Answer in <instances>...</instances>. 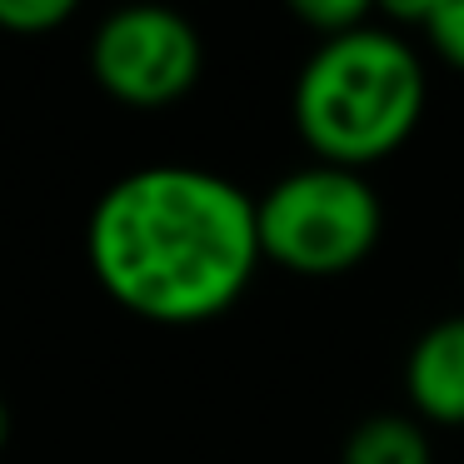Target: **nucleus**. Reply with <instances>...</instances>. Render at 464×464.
I'll return each mask as SVG.
<instances>
[{
    "mask_svg": "<svg viewBox=\"0 0 464 464\" xmlns=\"http://www.w3.org/2000/svg\"><path fill=\"white\" fill-rule=\"evenodd\" d=\"M424 121L420 51L390 25L320 41L295 75V130L320 165L364 170L394 155Z\"/></svg>",
    "mask_w": 464,
    "mask_h": 464,
    "instance_id": "obj_2",
    "label": "nucleus"
},
{
    "mask_svg": "<svg viewBox=\"0 0 464 464\" xmlns=\"http://www.w3.org/2000/svg\"><path fill=\"white\" fill-rule=\"evenodd\" d=\"M85 255L121 310L155 324L225 314L255 280V200L200 165H145L95 200Z\"/></svg>",
    "mask_w": 464,
    "mask_h": 464,
    "instance_id": "obj_1",
    "label": "nucleus"
},
{
    "mask_svg": "<svg viewBox=\"0 0 464 464\" xmlns=\"http://www.w3.org/2000/svg\"><path fill=\"white\" fill-rule=\"evenodd\" d=\"M290 11H295V21L310 25V31L320 35V41L350 35V31H360V25H370V21H374L364 0H295Z\"/></svg>",
    "mask_w": 464,
    "mask_h": 464,
    "instance_id": "obj_7",
    "label": "nucleus"
},
{
    "mask_svg": "<svg viewBox=\"0 0 464 464\" xmlns=\"http://www.w3.org/2000/svg\"><path fill=\"white\" fill-rule=\"evenodd\" d=\"M420 31H424V41L440 51L444 65L464 71V0H430Z\"/></svg>",
    "mask_w": 464,
    "mask_h": 464,
    "instance_id": "obj_8",
    "label": "nucleus"
},
{
    "mask_svg": "<svg viewBox=\"0 0 464 464\" xmlns=\"http://www.w3.org/2000/svg\"><path fill=\"white\" fill-rule=\"evenodd\" d=\"M200 35L180 11L165 5H125L95 31L91 71L105 95L125 105H170L200 81Z\"/></svg>",
    "mask_w": 464,
    "mask_h": 464,
    "instance_id": "obj_4",
    "label": "nucleus"
},
{
    "mask_svg": "<svg viewBox=\"0 0 464 464\" xmlns=\"http://www.w3.org/2000/svg\"><path fill=\"white\" fill-rule=\"evenodd\" d=\"M5 434H11V414H5V404H0V444H5Z\"/></svg>",
    "mask_w": 464,
    "mask_h": 464,
    "instance_id": "obj_10",
    "label": "nucleus"
},
{
    "mask_svg": "<svg viewBox=\"0 0 464 464\" xmlns=\"http://www.w3.org/2000/svg\"><path fill=\"white\" fill-rule=\"evenodd\" d=\"M404 400L430 424H464V314L434 320L404 354Z\"/></svg>",
    "mask_w": 464,
    "mask_h": 464,
    "instance_id": "obj_5",
    "label": "nucleus"
},
{
    "mask_svg": "<svg viewBox=\"0 0 464 464\" xmlns=\"http://www.w3.org/2000/svg\"><path fill=\"white\" fill-rule=\"evenodd\" d=\"M71 21V0H0V31L45 35Z\"/></svg>",
    "mask_w": 464,
    "mask_h": 464,
    "instance_id": "obj_9",
    "label": "nucleus"
},
{
    "mask_svg": "<svg viewBox=\"0 0 464 464\" xmlns=\"http://www.w3.org/2000/svg\"><path fill=\"white\" fill-rule=\"evenodd\" d=\"M340 464H434L430 434L410 414H370L350 430Z\"/></svg>",
    "mask_w": 464,
    "mask_h": 464,
    "instance_id": "obj_6",
    "label": "nucleus"
},
{
    "mask_svg": "<svg viewBox=\"0 0 464 464\" xmlns=\"http://www.w3.org/2000/svg\"><path fill=\"white\" fill-rule=\"evenodd\" d=\"M459 270H464V260H459Z\"/></svg>",
    "mask_w": 464,
    "mask_h": 464,
    "instance_id": "obj_11",
    "label": "nucleus"
},
{
    "mask_svg": "<svg viewBox=\"0 0 464 464\" xmlns=\"http://www.w3.org/2000/svg\"><path fill=\"white\" fill-rule=\"evenodd\" d=\"M260 255L295 275H344L370 260L384 235V205L364 170L304 165L255 200Z\"/></svg>",
    "mask_w": 464,
    "mask_h": 464,
    "instance_id": "obj_3",
    "label": "nucleus"
}]
</instances>
